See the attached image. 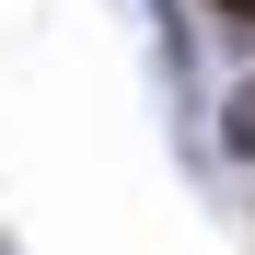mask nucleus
Listing matches in <instances>:
<instances>
[{"label":"nucleus","mask_w":255,"mask_h":255,"mask_svg":"<svg viewBox=\"0 0 255 255\" xmlns=\"http://www.w3.org/2000/svg\"><path fill=\"white\" fill-rule=\"evenodd\" d=\"M221 151H232V162H255V70L232 81V105H221Z\"/></svg>","instance_id":"1"},{"label":"nucleus","mask_w":255,"mask_h":255,"mask_svg":"<svg viewBox=\"0 0 255 255\" xmlns=\"http://www.w3.org/2000/svg\"><path fill=\"white\" fill-rule=\"evenodd\" d=\"M209 12H221V23H244V35H255V0H209Z\"/></svg>","instance_id":"2"},{"label":"nucleus","mask_w":255,"mask_h":255,"mask_svg":"<svg viewBox=\"0 0 255 255\" xmlns=\"http://www.w3.org/2000/svg\"><path fill=\"white\" fill-rule=\"evenodd\" d=\"M0 255H12V244H0Z\"/></svg>","instance_id":"3"}]
</instances>
